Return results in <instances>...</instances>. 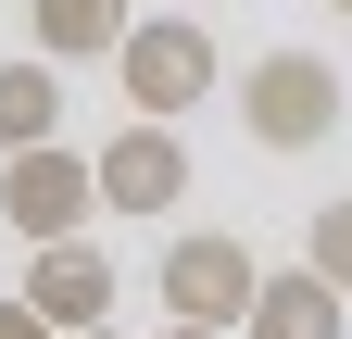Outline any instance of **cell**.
<instances>
[{
  "label": "cell",
  "mask_w": 352,
  "mask_h": 339,
  "mask_svg": "<svg viewBox=\"0 0 352 339\" xmlns=\"http://www.w3.org/2000/svg\"><path fill=\"white\" fill-rule=\"evenodd\" d=\"M113 89H126V113H189V101H214V25H189V13H139L113 38Z\"/></svg>",
  "instance_id": "cell-1"
},
{
  "label": "cell",
  "mask_w": 352,
  "mask_h": 339,
  "mask_svg": "<svg viewBox=\"0 0 352 339\" xmlns=\"http://www.w3.org/2000/svg\"><path fill=\"white\" fill-rule=\"evenodd\" d=\"M239 126H252L264 151L340 139V63H327V51H264V63L239 75Z\"/></svg>",
  "instance_id": "cell-2"
},
{
  "label": "cell",
  "mask_w": 352,
  "mask_h": 339,
  "mask_svg": "<svg viewBox=\"0 0 352 339\" xmlns=\"http://www.w3.org/2000/svg\"><path fill=\"white\" fill-rule=\"evenodd\" d=\"M0 214H13V239H76L88 214H101V176H88V151H63V139L0 151Z\"/></svg>",
  "instance_id": "cell-3"
},
{
  "label": "cell",
  "mask_w": 352,
  "mask_h": 339,
  "mask_svg": "<svg viewBox=\"0 0 352 339\" xmlns=\"http://www.w3.org/2000/svg\"><path fill=\"white\" fill-rule=\"evenodd\" d=\"M88 176H101V214H176L189 201V139L164 113H126V139L88 151Z\"/></svg>",
  "instance_id": "cell-4"
},
{
  "label": "cell",
  "mask_w": 352,
  "mask_h": 339,
  "mask_svg": "<svg viewBox=\"0 0 352 339\" xmlns=\"http://www.w3.org/2000/svg\"><path fill=\"white\" fill-rule=\"evenodd\" d=\"M252 277H264V264H252V239L201 226V239H176V251H164V277H151V289H164V314H176V327H239V314H252Z\"/></svg>",
  "instance_id": "cell-5"
},
{
  "label": "cell",
  "mask_w": 352,
  "mask_h": 339,
  "mask_svg": "<svg viewBox=\"0 0 352 339\" xmlns=\"http://www.w3.org/2000/svg\"><path fill=\"white\" fill-rule=\"evenodd\" d=\"M25 302L51 314V327H113V251L101 239H38V264H25Z\"/></svg>",
  "instance_id": "cell-6"
},
{
  "label": "cell",
  "mask_w": 352,
  "mask_h": 339,
  "mask_svg": "<svg viewBox=\"0 0 352 339\" xmlns=\"http://www.w3.org/2000/svg\"><path fill=\"white\" fill-rule=\"evenodd\" d=\"M239 339H340V289L315 264H289V277H252V314Z\"/></svg>",
  "instance_id": "cell-7"
},
{
  "label": "cell",
  "mask_w": 352,
  "mask_h": 339,
  "mask_svg": "<svg viewBox=\"0 0 352 339\" xmlns=\"http://www.w3.org/2000/svg\"><path fill=\"white\" fill-rule=\"evenodd\" d=\"M25 25H38L51 63H113V38L139 25V13H126V0H25Z\"/></svg>",
  "instance_id": "cell-8"
},
{
  "label": "cell",
  "mask_w": 352,
  "mask_h": 339,
  "mask_svg": "<svg viewBox=\"0 0 352 339\" xmlns=\"http://www.w3.org/2000/svg\"><path fill=\"white\" fill-rule=\"evenodd\" d=\"M25 139H63V75H51V51H38V63H0V151H25Z\"/></svg>",
  "instance_id": "cell-9"
},
{
  "label": "cell",
  "mask_w": 352,
  "mask_h": 339,
  "mask_svg": "<svg viewBox=\"0 0 352 339\" xmlns=\"http://www.w3.org/2000/svg\"><path fill=\"white\" fill-rule=\"evenodd\" d=\"M302 264H315V277L340 289V302H352V201H327V214L302 226Z\"/></svg>",
  "instance_id": "cell-10"
},
{
  "label": "cell",
  "mask_w": 352,
  "mask_h": 339,
  "mask_svg": "<svg viewBox=\"0 0 352 339\" xmlns=\"http://www.w3.org/2000/svg\"><path fill=\"white\" fill-rule=\"evenodd\" d=\"M0 339H63V327H51V314H38L25 289H13V302H0Z\"/></svg>",
  "instance_id": "cell-11"
},
{
  "label": "cell",
  "mask_w": 352,
  "mask_h": 339,
  "mask_svg": "<svg viewBox=\"0 0 352 339\" xmlns=\"http://www.w3.org/2000/svg\"><path fill=\"white\" fill-rule=\"evenodd\" d=\"M164 339H239V327H164Z\"/></svg>",
  "instance_id": "cell-12"
},
{
  "label": "cell",
  "mask_w": 352,
  "mask_h": 339,
  "mask_svg": "<svg viewBox=\"0 0 352 339\" xmlns=\"http://www.w3.org/2000/svg\"><path fill=\"white\" fill-rule=\"evenodd\" d=\"M63 339H113V327H63Z\"/></svg>",
  "instance_id": "cell-13"
},
{
  "label": "cell",
  "mask_w": 352,
  "mask_h": 339,
  "mask_svg": "<svg viewBox=\"0 0 352 339\" xmlns=\"http://www.w3.org/2000/svg\"><path fill=\"white\" fill-rule=\"evenodd\" d=\"M327 13H352V0H327Z\"/></svg>",
  "instance_id": "cell-14"
}]
</instances>
